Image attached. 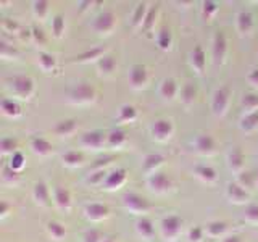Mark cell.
<instances>
[{
  "instance_id": "cell-7",
  "label": "cell",
  "mask_w": 258,
  "mask_h": 242,
  "mask_svg": "<svg viewBox=\"0 0 258 242\" xmlns=\"http://www.w3.org/2000/svg\"><path fill=\"white\" fill-rule=\"evenodd\" d=\"M226 52H228V40L223 31H216L213 37V60L216 65H221L224 62Z\"/></svg>"
},
{
  "instance_id": "cell-5",
  "label": "cell",
  "mask_w": 258,
  "mask_h": 242,
  "mask_svg": "<svg viewBox=\"0 0 258 242\" xmlns=\"http://www.w3.org/2000/svg\"><path fill=\"white\" fill-rule=\"evenodd\" d=\"M229 99H231V89L228 86L216 89V92L213 94V100H212V110L216 116L224 115V111L229 105Z\"/></svg>"
},
{
  "instance_id": "cell-53",
  "label": "cell",
  "mask_w": 258,
  "mask_h": 242,
  "mask_svg": "<svg viewBox=\"0 0 258 242\" xmlns=\"http://www.w3.org/2000/svg\"><path fill=\"white\" fill-rule=\"evenodd\" d=\"M2 26H4V29L10 31V32H16V31L20 29V24H18V23L13 21V20H8V18H5V20L2 21Z\"/></svg>"
},
{
  "instance_id": "cell-21",
  "label": "cell",
  "mask_w": 258,
  "mask_h": 242,
  "mask_svg": "<svg viewBox=\"0 0 258 242\" xmlns=\"http://www.w3.org/2000/svg\"><path fill=\"white\" fill-rule=\"evenodd\" d=\"M177 91H179V87H177V83H176V81H174L173 78L165 79L163 83H161V86H160V94H161V97H163V99H166V100L174 99L176 94H177Z\"/></svg>"
},
{
  "instance_id": "cell-29",
  "label": "cell",
  "mask_w": 258,
  "mask_h": 242,
  "mask_svg": "<svg viewBox=\"0 0 258 242\" xmlns=\"http://www.w3.org/2000/svg\"><path fill=\"white\" fill-rule=\"evenodd\" d=\"M136 229H137V232H139L142 237H152L153 232H155L153 223H152V220H149V218H141V220H137Z\"/></svg>"
},
{
  "instance_id": "cell-12",
  "label": "cell",
  "mask_w": 258,
  "mask_h": 242,
  "mask_svg": "<svg viewBox=\"0 0 258 242\" xmlns=\"http://www.w3.org/2000/svg\"><path fill=\"white\" fill-rule=\"evenodd\" d=\"M194 147L202 155H212V153L216 150V141L213 139V136L210 134H200L196 137L194 141Z\"/></svg>"
},
{
  "instance_id": "cell-36",
  "label": "cell",
  "mask_w": 258,
  "mask_h": 242,
  "mask_svg": "<svg viewBox=\"0 0 258 242\" xmlns=\"http://www.w3.org/2000/svg\"><path fill=\"white\" fill-rule=\"evenodd\" d=\"M242 107L248 110V113L256 111L258 110V94L255 92H248L242 97Z\"/></svg>"
},
{
  "instance_id": "cell-15",
  "label": "cell",
  "mask_w": 258,
  "mask_h": 242,
  "mask_svg": "<svg viewBox=\"0 0 258 242\" xmlns=\"http://www.w3.org/2000/svg\"><path fill=\"white\" fill-rule=\"evenodd\" d=\"M190 65L197 73H204L207 67V55L202 45H196L190 52Z\"/></svg>"
},
{
  "instance_id": "cell-34",
  "label": "cell",
  "mask_w": 258,
  "mask_h": 242,
  "mask_svg": "<svg viewBox=\"0 0 258 242\" xmlns=\"http://www.w3.org/2000/svg\"><path fill=\"white\" fill-rule=\"evenodd\" d=\"M39 65L40 68L44 71H53L56 67V60L52 53H47V52H40L39 53Z\"/></svg>"
},
{
  "instance_id": "cell-8",
  "label": "cell",
  "mask_w": 258,
  "mask_h": 242,
  "mask_svg": "<svg viewBox=\"0 0 258 242\" xmlns=\"http://www.w3.org/2000/svg\"><path fill=\"white\" fill-rule=\"evenodd\" d=\"M149 81V73L144 65H133L129 70V84L134 89H142Z\"/></svg>"
},
{
  "instance_id": "cell-47",
  "label": "cell",
  "mask_w": 258,
  "mask_h": 242,
  "mask_svg": "<svg viewBox=\"0 0 258 242\" xmlns=\"http://www.w3.org/2000/svg\"><path fill=\"white\" fill-rule=\"evenodd\" d=\"M84 242H103V234L99 229H89L84 234Z\"/></svg>"
},
{
  "instance_id": "cell-18",
  "label": "cell",
  "mask_w": 258,
  "mask_h": 242,
  "mask_svg": "<svg viewBox=\"0 0 258 242\" xmlns=\"http://www.w3.org/2000/svg\"><path fill=\"white\" fill-rule=\"evenodd\" d=\"M31 149L34 153H37V155L40 157H45V155H50L53 147L52 144L48 142L47 139H44V137H32L31 139Z\"/></svg>"
},
{
  "instance_id": "cell-55",
  "label": "cell",
  "mask_w": 258,
  "mask_h": 242,
  "mask_svg": "<svg viewBox=\"0 0 258 242\" xmlns=\"http://www.w3.org/2000/svg\"><path fill=\"white\" fill-rule=\"evenodd\" d=\"M8 212H10V204H8L7 200H2L0 202V216L5 218L8 215Z\"/></svg>"
},
{
  "instance_id": "cell-27",
  "label": "cell",
  "mask_w": 258,
  "mask_h": 242,
  "mask_svg": "<svg viewBox=\"0 0 258 242\" xmlns=\"http://www.w3.org/2000/svg\"><path fill=\"white\" fill-rule=\"evenodd\" d=\"M163 161H165V157L160 155V153H149V155H145L144 158V169L145 171L155 173V168H158Z\"/></svg>"
},
{
  "instance_id": "cell-13",
  "label": "cell",
  "mask_w": 258,
  "mask_h": 242,
  "mask_svg": "<svg viewBox=\"0 0 258 242\" xmlns=\"http://www.w3.org/2000/svg\"><path fill=\"white\" fill-rule=\"evenodd\" d=\"M84 215L91 221H100L110 215V208L103 204H89L84 207Z\"/></svg>"
},
{
  "instance_id": "cell-17",
  "label": "cell",
  "mask_w": 258,
  "mask_h": 242,
  "mask_svg": "<svg viewBox=\"0 0 258 242\" xmlns=\"http://www.w3.org/2000/svg\"><path fill=\"white\" fill-rule=\"evenodd\" d=\"M53 200L61 210H70L71 207V194L67 188H63V186H56L53 189Z\"/></svg>"
},
{
  "instance_id": "cell-11",
  "label": "cell",
  "mask_w": 258,
  "mask_h": 242,
  "mask_svg": "<svg viewBox=\"0 0 258 242\" xmlns=\"http://www.w3.org/2000/svg\"><path fill=\"white\" fill-rule=\"evenodd\" d=\"M116 26V15L113 12H103L97 16L94 23V29L97 32H110Z\"/></svg>"
},
{
  "instance_id": "cell-43",
  "label": "cell",
  "mask_w": 258,
  "mask_h": 242,
  "mask_svg": "<svg viewBox=\"0 0 258 242\" xmlns=\"http://www.w3.org/2000/svg\"><path fill=\"white\" fill-rule=\"evenodd\" d=\"M137 116V110L133 107V105H123V107L119 108V119L121 121H133L136 119Z\"/></svg>"
},
{
  "instance_id": "cell-32",
  "label": "cell",
  "mask_w": 258,
  "mask_h": 242,
  "mask_svg": "<svg viewBox=\"0 0 258 242\" xmlns=\"http://www.w3.org/2000/svg\"><path fill=\"white\" fill-rule=\"evenodd\" d=\"M124 142H126V133L123 131V129H113V131L107 137V144L113 149L121 147Z\"/></svg>"
},
{
  "instance_id": "cell-6",
  "label": "cell",
  "mask_w": 258,
  "mask_h": 242,
  "mask_svg": "<svg viewBox=\"0 0 258 242\" xmlns=\"http://www.w3.org/2000/svg\"><path fill=\"white\" fill-rule=\"evenodd\" d=\"M147 183H149V188L153 192H157V194H165V192H168L169 189L173 188L171 179H169V177L165 173H160V171L152 173L149 176Z\"/></svg>"
},
{
  "instance_id": "cell-41",
  "label": "cell",
  "mask_w": 258,
  "mask_h": 242,
  "mask_svg": "<svg viewBox=\"0 0 258 242\" xmlns=\"http://www.w3.org/2000/svg\"><path fill=\"white\" fill-rule=\"evenodd\" d=\"M52 32L56 39H60L64 32V18L63 15H55L52 20Z\"/></svg>"
},
{
  "instance_id": "cell-50",
  "label": "cell",
  "mask_w": 258,
  "mask_h": 242,
  "mask_svg": "<svg viewBox=\"0 0 258 242\" xmlns=\"http://www.w3.org/2000/svg\"><path fill=\"white\" fill-rule=\"evenodd\" d=\"M204 232L205 229L202 228V226H194V228L189 229V239L190 242H199L204 239Z\"/></svg>"
},
{
  "instance_id": "cell-23",
  "label": "cell",
  "mask_w": 258,
  "mask_h": 242,
  "mask_svg": "<svg viewBox=\"0 0 258 242\" xmlns=\"http://www.w3.org/2000/svg\"><path fill=\"white\" fill-rule=\"evenodd\" d=\"M253 28V16L250 12H240L237 15V29L240 32H244V34H247V32H250Z\"/></svg>"
},
{
  "instance_id": "cell-28",
  "label": "cell",
  "mask_w": 258,
  "mask_h": 242,
  "mask_svg": "<svg viewBox=\"0 0 258 242\" xmlns=\"http://www.w3.org/2000/svg\"><path fill=\"white\" fill-rule=\"evenodd\" d=\"M63 163L67 165V166H71V168H75V166H79V165H83V161H84V155L81 152L78 150H70L67 153H63Z\"/></svg>"
},
{
  "instance_id": "cell-57",
  "label": "cell",
  "mask_w": 258,
  "mask_h": 242,
  "mask_svg": "<svg viewBox=\"0 0 258 242\" xmlns=\"http://www.w3.org/2000/svg\"><path fill=\"white\" fill-rule=\"evenodd\" d=\"M223 242H242V239H240V236H237V234H232V236L224 237Z\"/></svg>"
},
{
  "instance_id": "cell-24",
  "label": "cell",
  "mask_w": 258,
  "mask_h": 242,
  "mask_svg": "<svg viewBox=\"0 0 258 242\" xmlns=\"http://www.w3.org/2000/svg\"><path fill=\"white\" fill-rule=\"evenodd\" d=\"M0 107H2L4 115L10 116V118H18L21 115V107L12 99H4L2 103H0Z\"/></svg>"
},
{
  "instance_id": "cell-56",
  "label": "cell",
  "mask_w": 258,
  "mask_h": 242,
  "mask_svg": "<svg viewBox=\"0 0 258 242\" xmlns=\"http://www.w3.org/2000/svg\"><path fill=\"white\" fill-rule=\"evenodd\" d=\"M248 81L252 84H255V86H258V68L256 70H252L248 73Z\"/></svg>"
},
{
  "instance_id": "cell-51",
  "label": "cell",
  "mask_w": 258,
  "mask_h": 242,
  "mask_svg": "<svg viewBox=\"0 0 258 242\" xmlns=\"http://www.w3.org/2000/svg\"><path fill=\"white\" fill-rule=\"evenodd\" d=\"M107 173L103 171V169H97V171L94 174H91V177H89V183H92V184H103L105 179H107Z\"/></svg>"
},
{
  "instance_id": "cell-10",
  "label": "cell",
  "mask_w": 258,
  "mask_h": 242,
  "mask_svg": "<svg viewBox=\"0 0 258 242\" xmlns=\"http://www.w3.org/2000/svg\"><path fill=\"white\" fill-rule=\"evenodd\" d=\"M107 137H108V134L95 129V131H89V133L83 134V137H81V144L87 149H100L102 145L107 142Z\"/></svg>"
},
{
  "instance_id": "cell-39",
  "label": "cell",
  "mask_w": 258,
  "mask_h": 242,
  "mask_svg": "<svg viewBox=\"0 0 258 242\" xmlns=\"http://www.w3.org/2000/svg\"><path fill=\"white\" fill-rule=\"evenodd\" d=\"M218 10H220V4L213 2V0H205L204 7H202V15H204L205 20H210L216 15Z\"/></svg>"
},
{
  "instance_id": "cell-38",
  "label": "cell",
  "mask_w": 258,
  "mask_h": 242,
  "mask_svg": "<svg viewBox=\"0 0 258 242\" xmlns=\"http://www.w3.org/2000/svg\"><path fill=\"white\" fill-rule=\"evenodd\" d=\"M157 15H158V5H153L150 10L147 12V15H145V20L142 23V29L144 31H150L153 26H155Z\"/></svg>"
},
{
  "instance_id": "cell-19",
  "label": "cell",
  "mask_w": 258,
  "mask_h": 242,
  "mask_svg": "<svg viewBox=\"0 0 258 242\" xmlns=\"http://www.w3.org/2000/svg\"><path fill=\"white\" fill-rule=\"evenodd\" d=\"M32 196H34V199L39 205L47 207L48 204H50V191H48L45 183H36L34 191H32Z\"/></svg>"
},
{
  "instance_id": "cell-33",
  "label": "cell",
  "mask_w": 258,
  "mask_h": 242,
  "mask_svg": "<svg viewBox=\"0 0 258 242\" xmlns=\"http://www.w3.org/2000/svg\"><path fill=\"white\" fill-rule=\"evenodd\" d=\"M47 231L56 240H60V239H63L64 236H67V229H64V226L61 223H58V221H48L47 223Z\"/></svg>"
},
{
  "instance_id": "cell-59",
  "label": "cell",
  "mask_w": 258,
  "mask_h": 242,
  "mask_svg": "<svg viewBox=\"0 0 258 242\" xmlns=\"http://www.w3.org/2000/svg\"><path fill=\"white\" fill-rule=\"evenodd\" d=\"M110 160H111L110 157H105V158H100V160H97V161H99V163L95 165V168H99L100 165H103V166H105V165H108V163H110Z\"/></svg>"
},
{
  "instance_id": "cell-46",
  "label": "cell",
  "mask_w": 258,
  "mask_h": 242,
  "mask_svg": "<svg viewBox=\"0 0 258 242\" xmlns=\"http://www.w3.org/2000/svg\"><path fill=\"white\" fill-rule=\"evenodd\" d=\"M145 7H147L145 4H139V5H137L136 12H134V15H133V26H139V24L144 23L145 15H147V12H149Z\"/></svg>"
},
{
  "instance_id": "cell-9",
  "label": "cell",
  "mask_w": 258,
  "mask_h": 242,
  "mask_svg": "<svg viewBox=\"0 0 258 242\" xmlns=\"http://www.w3.org/2000/svg\"><path fill=\"white\" fill-rule=\"evenodd\" d=\"M174 126L169 119H157L152 125V136L158 141H166L173 136Z\"/></svg>"
},
{
  "instance_id": "cell-3",
  "label": "cell",
  "mask_w": 258,
  "mask_h": 242,
  "mask_svg": "<svg viewBox=\"0 0 258 242\" xmlns=\"http://www.w3.org/2000/svg\"><path fill=\"white\" fill-rule=\"evenodd\" d=\"M123 205L126 210L133 213H145L150 208V204L147 199H144L142 196L136 192H126L123 196Z\"/></svg>"
},
{
  "instance_id": "cell-14",
  "label": "cell",
  "mask_w": 258,
  "mask_h": 242,
  "mask_svg": "<svg viewBox=\"0 0 258 242\" xmlns=\"http://www.w3.org/2000/svg\"><path fill=\"white\" fill-rule=\"evenodd\" d=\"M226 194L231 202L234 204H244V202L248 199V192L245 191V188L240 183H229L228 189H226Z\"/></svg>"
},
{
  "instance_id": "cell-22",
  "label": "cell",
  "mask_w": 258,
  "mask_h": 242,
  "mask_svg": "<svg viewBox=\"0 0 258 242\" xmlns=\"http://www.w3.org/2000/svg\"><path fill=\"white\" fill-rule=\"evenodd\" d=\"M97 65H99V71L102 73V75L108 76V75H111V73L116 70V58L113 55L105 53Z\"/></svg>"
},
{
  "instance_id": "cell-37",
  "label": "cell",
  "mask_w": 258,
  "mask_h": 242,
  "mask_svg": "<svg viewBox=\"0 0 258 242\" xmlns=\"http://www.w3.org/2000/svg\"><path fill=\"white\" fill-rule=\"evenodd\" d=\"M196 95H197V89L194 84L187 83V84H184V87L181 89V99L185 105H189L192 103L194 100H196Z\"/></svg>"
},
{
  "instance_id": "cell-25",
  "label": "cell",
  "mask_w": 258,
  "mask_h": 242,
  "mask_svg": "<svg viewBox=\"0 0 258 242\" xmlns=\"http://www.w3.org/2000/svg\"><path fill=\"white\" fill-rule=\"evenodd\" d=\"M196 174L199 179H202L204 183H215L216 181V171L215 168L208 166V165H199L196 168Z\"/></svg>"
},
{
  "instance_id": "cell-61",
  "label": "cell",
  "mask_w": 258,
  "mask_h": 242,
  "mask_svg": "<svg viewBox=\"0 0 258 242\" xmlns=\"http://www.w3.org/2000/svg\"><path fill=\"white\" fill-rule=\"evenodd\" d=\"M256 184H258V174H256Z\"/></svg>"
},
{
  "instance_id": "cell-60",
  "label": "cell",
  "mask_w": 258,
  "mask_h": 242,
  "mask_svg": "<svg viewBox=\"0 0 258 242\" xmlns=\"http://www.w3.org/2000/svg\"><path fill=\"white\" fill-rule=\"evenodd\" d=\"M103 242H116L113 237H107V239H103Z\"/></svg>"
},
{
  "instance_id": "cell-4",
  "label": "cell",
  "mask_w": 258,
  "mask_h": 242,
  "mask_svg": "<svg viewBox=\"0 0 258 242\" xmlns=\"http://www.w3.org/2000/svg\"><path fill=\"white\" fill-rule=\"evenodd\" d=\"M182 229V218L177 215H169L163 218L161 221V232L166 240H173L179 236V232Z\"/></svg>"
},
{
  "instance_id": "cell-35",
  "label": "cell",
  "mask_w": 258,
  "mask_h": 242,
  "mask_svg": "<svg viewBox=\"0 0 258 242\" xmlns=\"http://www.w3.org/2000/svg\"><path fill=\"white\" fill-rule=\"evenodd\" d=\"M256 126H258V110L252 111V113H247L240 121V128L244 129V131H252V129H255Z\"/></svg>"
},
{
  "instance_id": "cell-52",
  "label": "cell",
  "mask_w": 258,
  "mask_h": 242,
  "mask_svg": "<svg viewBox=\"0 0 258 242\" xmlns=\"http://www.w3.org/2000/svg\"><path fill=\"white\" fill-rule=\"evenodd\" d=\"M31 36L34 37V40H36L37 44H40V45L45 44V40H47V39H45V34H44V31L40 29V28H37V26H34V28L31 29Z\"/></svg>"
},
{
  "instance_id": "cell-16",
  "label": "cell",
  "mask_w": 258,
  "mask_h": 242,
  "mask_svg": "<svg viewBox=\"0 0 258 242\" xmlns=\"http://www.w3.org/2000/svg\"><path fill=\"white\" fill-rule=\"evenodd\" d=\"M124 181H126V169L116 168L115 171L108 173L107 179H105V188L107 189H118L124 184Z\"/></svg>"
},
{
  "instance_id": "cell-31",
  "label": "cell",
  "mask_w": 258,
  "mask_h": 242,
  "mask_svg": "<svg viewBox=\"0 0 258 242\" xmlns=\"http://www.w3.org/2000/svg\"><path fill=\"white\" fill-rule=\"evenodd\" d=\"M157 44L158 47L161 48V50H169L171 48V44H173V34L171 31H169L168 28H163L157 36Z\"/></svg>"
},
{
  "instance_id": "cell-30",
  "label": "cell",
  "mask_w": 258,
  "mask_h": 242,
  "mask_svg": "<svg viewBox=\"0 0 258 242\" xmlns=\"http://www.w3.org/2000/svg\"><path fill=\"white\" fill-rule=\"evenodd\" d=\"M105 55V48L103 47H95L92 48V50H86L83 53H79L75 56L76 62H91V60H95V58H102V56Z\"/></svg>"
},
{
  "instance_id": "cell-58",
  "label": "cell",
  "mask_w": 258,
  "mask_h": 242,
  "mask_svg": "<svg viewBox=\"0 0 258 242\" xmlns=\"http://www.w3.org/2000/svg\"><path fill=\"white\" fill-rule=\"evenodd\" d=\"M94 4H95V2H89V0H87V2H79L78 5H79V10H81V12H84L87 7H91V5H94Z\"/></svg>"
},
{
  "instance_id": "cell-54",
  "label": "cell",
  "mask_w": 258,
  "mask_h": 242,
  "mask_svg": "<svg viewBox=\"0 0 258 242\" xmlns=\"http://www.w3.org/2000/svg\"><path fill=\"white\" fill-rule=\"evenodd\" d=\"M0 48H2V52H0V53H2V58H8V56H12V58H13V56L16 55L15 48H10V47H8V44H5V42L0 44Z\"/></svg>"
},
{
  "instance_id": "cell-49",
  "label": "cell",
  "mask_w": 258,
  "mask_h": 242,
  "mask_svg": "<svg viewBox=\"0 0 258 242\" xmlns=\"http://www.w3.org/2000/svg\"><path fill=\"white\" fill-rule=\"evenodd\" d=\"M245 220L250 223H258V205L252 204L245 208Z\"/></svg>"
},
{
  "instance_id": "cell-2",
  "label": "cell",
  "mask_w": 258,
  "mask_h": 242,
  "mask_svg": "<svg viewBox=\"0 0 258 242\" xmlns=\"http://www.w3.org/2000/svg\"><path fill=\"white\" fill-rule=\"evenodd\" d=\"M97 91L89 83H79L70 91V100L73 103H91L95 100Z\"/></svg>"
},
{
  "instance_id": "cell-48",
  "label": "cell",
  "mask_w": 258,
  "mask_h": 242,
  "mask_svg": "<svg viewBox=\"0 0 258 242\" xmlns=\"http://www.w3.org/2000/svg\"><path fill=\"white\" fill-rule=\"evenodd\" d=\"M10 166L16 171H20V169L24 166V155L21 152H15L12 155V160H10Z\"/></svg>"
},
{
  "instance_id": "cell-40",
  "label": "cell",
  "mask_w": 258,
  "mask_h": 242,
  "mask_svg": "<svg viewBox=\"0 0 258 242\" xmlns=\"http://www.w3.org/2000/svg\"><path fill=\"white\" fill-rule=\"evenodd\" d=\"M226 229H228V226H226L224 221H212V223H208V224H207V232H208L212 237L221 236V234H224Z\"/></svg>"
},
{
  "instance_id": "cell-44",
  "label": "cell",
  "mask_w": 258,
  "mask_h": 242,
  "mask_svg": "<svg viewBox=\"0 0 258 242\" xmlns=\"http://www.w3.org/2000/svg\"><path fill=\"white\" fill-rule=\"evenodd\" d=\"M2 179L5 183H8V184H13V183H16V181L20 179V174L10 165H5L4 169H2Z\"/></svg>"
},
{
  "instance_id": "cell-20",
  "label": "cell",
  "mask_w": 258,
  "mask_h": 242,
  "mask_svg": "<svg viewBox=\"0 0 258 242\" xmlns=\"http://www.w3.org/2000/svg\"><path fill=\"white\" fill-rule=\"evenodd\" d=\"M78 129V121L75 118H68V119H61L55 125L53 133L58 136H70Z\"/></svg>"
},
{
  "instance_id": "cell-26",
  "label": "cell",
  "mask_w": 258,
  "mask_h": 242,
  "mask_svg": "<svg viewBox=\"0 0 258 242\" xmlns=\"http://www.w3.org/2000/svg\"><path fill=\"white\" fill-rule=\"evenodd\" d=\"M228 161H229L231 169H234V171H240L242 166H244V152H242L239 147L232 149V150L229 152V158H228Z\"/></svg>"
},
{
  "instance_id": "cell-42",
  "label": "cell",
  "mask_w": 258,
  "mask_h": 242,
  "mask_svg": "<svg viewBox=\"0 0 258 242\" xmlns=\"http://www.w3.org/2000/svg\"><path fill=\"white\" fill-rule=\"evenodd\" d=\"M16 147H18V142H16L13 137H4L2 141H0V150H2L4 155H7V153H13L18 152L16 150Z\"/></svg>"
},
{
  "instance_id": "cell-45",
  "label": "cell",
  "mask_w": 258,
  "mask_h": 242,
  "mask_svg": "<svg viewBox=\"0 0 258 242\" xmlns=\"http://www.w3.org/2000/svg\"><path fill=\"white\" fill-rule=\"evenodd\" d=\"M32 10H34L36 18L44 20L45 16H47V13H48V2H45V0H39V2H34V4H32Z\"/></svg>"
},
{
  "instance_id": "cell-1",
  "label": "cell",
  "mask_w": 258,
  "mask_h": 242,
  "mask_svg": "<svg viewBox=\"0 0 258 242\" xmlns=\"http://www.w3.org/2000/svg\"><path fill=\"white\" fill-rule=\"evenodd\" d=\"M10 89L15 97L18 99H31V95L34 94V81L29 76H15L10 81Z\"/></svg>"
}]
</instances>
